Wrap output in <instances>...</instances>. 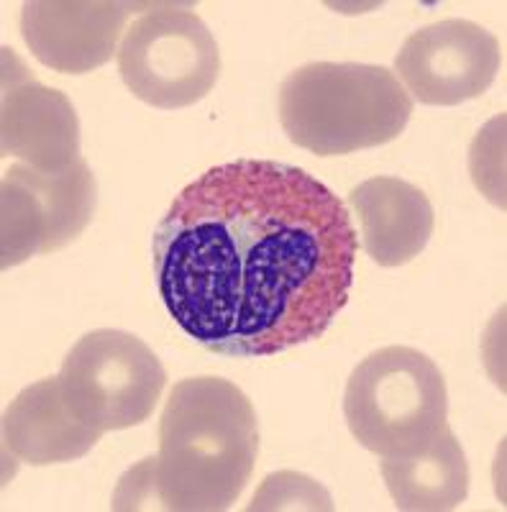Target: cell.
<instances>
[{
    "mask_svg": "<svg viewBox=\"0 0 507 512\" xmlns=\"http://www.w3.org/2000/svg\"><path fill=\"white\" fill-rule=\"evenodd\" d=\"M364 251L379 267H403L426 249L436 216L428 195L400 177H372L349 195Z\"/></svg>",
    "mask_w": 507,
    "mask_h": 512,
    "instance_id": "12",
    "label": "cell"
},
{
    "mask_svg": "<svg viewBox=\"0 0 507 512\" xmlns=\"http://www.w3.org/2000/svg\"><path fill=\"white\" fill-rule=\"evenodd\" d=\"M0 152L39 172L80 162V121L65 93L41 85L13 49H3Z\"/></svg>",
    "mask_w": 507,
    "mask_h": 512,
    "instance_id": "9",
    "label": "cell"
},
{
    "mask_svg": "<svg viewBox=\"0 0 507 512\" xmlns=\"http://www.w3.org/2000/svg\"><path fill=\"white\" fill-rule=\"evenodd\" d=\"M249 510H333L331 495L318 482L295 472L264 479Z\"/></svg>",
    "mask_w": 507,
    "mask_h": 512,
    "instance_id": "14",
    "label": "cell"
},
{
    "mask_svg": "<svg viewBox=\"0 0 507 512\" xmlns=\"http://www.w3.org/2000/svg\"><path fill=\"white\" fill-rule=\"evenodd\" d=\"M3 269L36 254L65 249L90 226L98 187L88 162L65 172H39L13 164L3 177Z\"/></svg>",
    "mask_w": 507,
    "mask_h": 512,
    "instance_id": "7",
    "label": "cell"
},
{
    "mask_svg": "<svg viewBox=\"0 0 507 512\" xmlns=\"http://www.w3.org/2000/svg\"><path fill=\"white\" fill-rule=\"evenodd\" d=\"M356 231L305 169L239 159L172 200L152 239L177 326L213 354L257 359L321 338L349 303Z\"/></svg>",
    "mask_w": 507,
    "mask_h": 512,
    "instance_id": "1",
    "label": "cell"
},
{
    "mask_svg": "<svg viewBox=\"0 0 507 512\" xmlns=\"http://www.w3.org/2000/svg\"><path fill=\"white\" fill-rule=\"evenodd\" d=\"M118 72L141 103L175 111L213 90L221 75V52L198 13L159 6L126 29L118 47Z\"/></svg>",
    "mask_w": 507,
    "mask_h": 512,
    "instance_id": "5",
    "label": "cell"
},
{
    "mask_svg": "<svg viewBox=\"0 0 507 512\" xmlns=\"http://www.w3.org/2000/svg\"><path fill=\"white\" fill-rule=\"evenodd\" d=\"M129 11L116 0H31L21 11V36L44 67L85 75L111 62Z\"/></svg>",
    "mask_w": 507,
    "mask_h": 512,
    "instance_id": "10",
    "label": "cell"
},
{
    "mask_svg": "<svg viewBox=\"0 0 507 512\" xmlns=\"http://www.w3.org/2000/svg\"><path fill=\"white\" fill-rule=\"evenodd\" d=\"M59 382L72 413L108 433L141 425L154 413L167 372L139 336L100 328L72 346Z\"/></svg>",
    "mask_w": 507,
    "mask_h": 512,
    "instance_id": "6",
    "label": "cell"
},
{
    "mask_svg": "<svg viewBox=\"0 0 507 512\" xmlns=\"http://www.w3.org/2000/svg\"><path fill=\"white\" fill-rule=\"evenodd\" d=\"M449 415L441 369L423 351L385 346L356 364L346 382L344 418L356 443L377 456L413 454Z\"/></svg>",
    "mask_w": 507,
    "mask_h": 512,
    "instance_id": "4",
    "label": "cell"
},
{
    "mask_svg": "<svg viewBox=\"0 0 507 512\" xmlns=\"http://www.w3.org/2000/svg\"><path fill=\"white\" fill-rule=\"evenodd\" d=\"M502 67L500 41L467 18H446L405 39L395 57L397 80L418 103L459 105L492 88Z\"/></svg>",
    "mask_w": 507,
    "mask_h": 512,
    "instance_id": "8",
    "label": "cell"
},
{
    "mask_svg": "<svg viewBox=\"0 0 507 512\" xmlns=\"http://www.w3.org/2000/svg\"><path fill=\"white\" fill-rule=\"evenodd\" d=\"M259 456L254 405L221 377L182 379L159 418V454L121 479L116 510L221 512L239 500Z\"/></svg>",
    "mask_w": 507,
    "mask_h": 512,
    "instance_id": "2",
    "label": "cell"
},
{
    "mask_svg": "<svg viewBox=\"0 0 507 512\" xmlns=\"http://www.w3.org/2000/svg\"><path fill=\"white\" fill-rule=\"evenodd\" d=\"M382 479L397 510H456L469 495V464L449 423L413 454L385 456Z\"/></svg>",
    "mask_w": 507,
    "mask_h": 512,
    "instance_id": "13",
    "label": "cell"
},
{
    "mask_svg": "<svg viewBox=\"0 0 507 512\" xmlns=\"http://www.w3.org/2000/svg\"><path fill=\"white\" fill-rule=\"evenodd\" d=\"M103 433L82 423L67 405L57 377L29 384L3 415L6 451L29 466L67 464L88 456Z\"/></svg>",
    "mask_w": 507,
    "mask_h": 512,
    "instance_id": "11",
    "label": "cell"
},
{
    "mask_svg": "<svg viewBox=\"0 0 507 512\" xmlns=\"http://www.w3.org/2000/svg\"><path fill=\"white\" fill-rule=\"evenodd\" d=\"M277 111L292 144L338 157L395 141L413 98L382 64L310 62L282 80Z\"/></svg>",
    "mask_w": 507,
    "mask_h": 512,
    "instance_id": "3",
    "label": "cell"
}]
</instances>
